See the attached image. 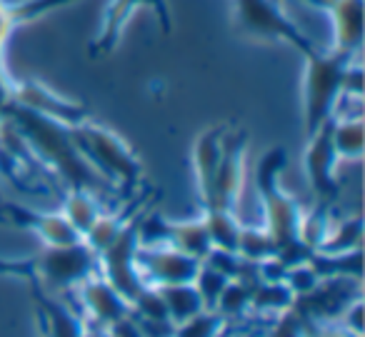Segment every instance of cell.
<instances>
[{
  "label": "cell",
  "mask_w": 365,
  "mask_h": 337,
  "mask_svg": "<svg viewBox=\"0 0 365 337\" xmlns=\"http://www.w3.org/2000/svg\"><path fill=\"white\" fill-rule=\"evenodd\" d=\"M360 237H363V217L350 215L345 217L340 225H330L328 237L315 252H350L360 247Z\"/></svg>",
  "instance_id": "cb8c5ba5"
},
{
  "label": "cell",
  "mask_w": 365,
  "mask_h": 337,
  "mask_svg": "<svg viewBox=\"0 0 365 337\" xmlns=\"http://www.w3.org/2000/svg\"><path fill=\"white\" fill-rule=\"evenodd\" d=\"M73 292L78 295V302H81L78 312H81L86 322H96V325L108 327L118 317L130 312V305H128L125 297L101 275H93L91 280L78 285Z\"/></svg>",
  "instance_id": "4fadbf2b"
},
{
  "label": "cell",
  "mask_w": 365,
  "mask_h": 337,
  "mask_svg": "<svg viewBox=\"0 0 365 337\" xmlns=\"http://www.w3.org/2000/svg\"><path fill=\"white\" fill-rule=\"evenodd\" d=\"M6 118L13 125V130L26 142L28 152L41 162L43 167L51 170L53 177H61L66 187H86L93 192L113 190L83 157L73 140L71 128L61 125L56 120L31 113L21 105H8Z\"/></svg>",
  "instance_id": "6da1fadb"
},
{
  "label": "cell",
  "mask_w": 365,
  "mask_h": 337,
  "mask_svg": "<svg viewBox=\"0 0 365 337\" xmlns=\"http://www.w3.org/2000/svg\"><path fill=\"white\" fill-rule=\"evenodd\" d=\"M225 138H228V125H215L203 130L195 138L193 145V170H195V187H198L200 205H205L210 197V187H213L215 170L223 157Z\"/></svg>",
  "instance_id": "2e32d148"
},
{
  "label": "cell",
  "mask_w": 365,
  "mask_h": 337,
  "mask_svg": "<svg viewBox=\"0 0 365 337\" xmlns=\"http://www.w3.org/2000/svg\"><path fill=\"white\" fill-rule=\"evenodd\" d=\"M245 145H248V130L228 133L223 147V157L215 170L210 197L203 205V210H228L235 212L238 205V192L243 187V172H245Z\"/></svg>",
  "instance_id": "8fae6325"
},
{
  "label": "cell",
  "mask_w": 365,
  "mask_h": 337,
  "mask_svg": "<svg viewBox=\"0 0 365 337\" xmlns=\"http://www.w3.org/2000/svg\"><path fill=\"white\" fill-rule=\"evenodd\" d=\"M333 147L338 152L340 162H355L363 157L365 147V125L360 113L353 118L348 115H335L333 118Z\"/></svg>",
  "instance_id": "ac0fdd59"
},
{
  "label": "cell",
  "mask_w": 365,
  "mask_h": 337,
  "mask_svg": "<svg viewBox=\"0 0 365 337\" xmlns=\"http://www.w3.org/2000/svg\"><path fill=\"white\" fill-rule=\"evenodd\" d=\"M103 205L98 200V192L86 190V187H66L63 195V215L66 220L81 232V237L91 230L93 222L101 217Z\"/></svg>",
  "instance_id": "e0dca14e"
},
{
  "label": "cell",
  "mask_w": 365,
  "mask_h": 337,
  "mask_svg": "<svg viewBox=\"0 0 365 337\" xmlns=\"http://www.w3.org/2000/svg\"><path fill=\"white\" fill-rule=\"evenodd\" d=\"M285 167H288V152L283 147H270L255 167V190H258L260 207H263V227L278 242V250L303 242L300 222H303L305 210L288 190H283L280 177Z\"/></svg>",
  "instance_id": "277c9868"
},
{
  "label": "cell",
  "mask_w": 365,
  "mask_h": 337,
  "mask_svg": "<svg viewBox=\"0 0 365 337\" xmlns=\"http://www.w3.org/2000/svg\"><path fill=\"white\" fill-rule=\"evenodd\" d=\"M310 335H313V337H363V335H355V332H350L348 327L340 325L338 320L313 325V327H310Z\"/></svg>",
  "instance_id": "83f0119b"
},
{
  "label": "cell",
  "mask_w": 365,
  "mask_h": 337,
  "mask_svg": "<svg viewBox=\"0 0 365 337\" xmlns=\"http://www.w3.org/2000/svg\"><path fill=\"white\" fill-rule=\"evenodd\" d=\"M305 6L328 13L333 21L335 51L358 58L363 51V0H303Z\"/></svg>",
  "instance_id": "5bb4252c"
},
{
  "label": "cell",
  "mask_w": 365,
  "mask_h": 337,
  "mask_svg": "<svg viewBox=\"0 0 365 337\" xmlns=\"http://www.w3.org/2000/svg\"><path fill=\"white\" fill-rule=\"evenodd\" d=\"M135 320L143 330V337H173V332H175V325L170 320H140V317H135Z\"/></svg>",
  "instance_id": "4316f807"
},
{
  "label": "cell",
  "mask_w": 365,
  "mask_h": 337,
  "mask_svg": "<svg viewBox=\"0 0 365 337\" xmlns=\"http://www.w3.org/2000/svg\"><path fill=\"white\" fill-rule=\"evenodd\" d=\"M36 300L38 320L46 337H86V320L78 310L58 300L56 292H48L36 280H28Z\"/></svg>",
  "instance_id": "9a60e30c"
},
{
  "label": "cell",
  "mask_w": 365,
  "mask_h": 337,
  "mask_svg": "<svg viewBox=\"0 0 365 337\" xmlns=\"http://www.w3.org/2000/svg\"><path fill=\"white\" fill-rule=\"evenodd\" d=\"M0 225H3V215H0Z\"/></svg>",
  "instance_id": "d6a6232c"
},
{
  "label": "cell",
  "mask_w": 365,
  "mask_h": 337,
  "mask_svg": "<svg viewBox=\"0 0 365 337\" xmlns=\"http://www.w3.org/2000/svg\"><path fill=\"white\" fill-rule=\"evenodd\" d=\"M233 13L238 31L253 41L285 43L300 56L315 48V43L285 16L280 0H233Z\"/></svg>",
  "instance_id": "8992f818"
},
{
  "label": "cell",
  "mask_w": 365,
  "mask_h": 337,
  "mask_svg": "<svg viewBox=\"0 0 365 337\" xmlns=\"http://www.w3.org/2000/svg\"><path fill=\"white\" fill-rule=\"evenodd\" d=\"M163 295V302L168 307V317L173 325L188 320V317L198 315L200 310H205L203 297L195 290L193 282H178V285H160L158 287Z\"/></svg>",
  "instance_id": "ffe728a7"
},
{
  "label": "cell",
  "mask_w": 365,
  "mask_h": 337,
  "mask_svg": "<svg viewBox=\"0 0 365 337\" xmlns=\"http://www.w3.org/2000/svg\"><path fill=\"white\" fill-rule=\"evenodd\" d=\"M198 257L185 255L170 245H138L135 265L145 285H178L193 282L200 270Z\"/></svg>",
  "instance_id": "30bf717a"
},
{
  "label": "cell",
  "mask_w": 365,
  "mask_h": 337,
  "mask_svg": "<svg viewBox=\"0 0 365 337\" xmlns=\"http://www.w3.org/2000/svg\"><path fill=\"white\" fill-rule=\"evenodd\" d=\"M73 3L76 0H21V3H11V16L18 28L23 23L38 21V18L48 16V13H56L66 6H73ZM138 8H148L155 16L163 36H170L173 16L168 0H113L110 8L106 11V18H103L101 31H98L96 41L91 46L93 56H106V53H110L120 43L123 31H125L128 21H130V16Z\"/></svg>",
  "instance_id": "5b68a950"
},
{
  "label": "cell",
  "mask_w": 365,
  "mask_h": 337,
  "mask_svg": "<svg viewBox=\"0 0 365 337\" xmlns=\"http://www.w3.org/2000/svg\"><path fill=\"white\" fill-rule=\"evenodd\" d=\"M110 332V337H143V330L138 325V320L133 317V312H125L123 317H118L115 322L106 327Z\"/></svg>",
  "instance_id": "484cf974"
},
{
  "label": "cell",
  "mask_w": 365,
  "mask_h": 337,
  "mask_svg": "<svg viewBox=\"0 0 365 337\" xmlns=\"http://www.w3.org/2000/svg\"><path fill=\"white\" fill-rule=\"evenodd\" d=\"M203 220H205V227H208V235H210L213 247L235 252L240 227H243V222L238 220V215H235V212H228V210H203Z\"/></svg>",
  "instance_id": "44dd1931"
},
{
  "label": "cell",
  "mask_w": 365,
  "mask_h": 337,
  "mask_svg": "<svg viewBox=\"0 0 365 337\" xmlns=\"http://www.w3.org/2000/svg\"><path fill=\"white\" fill-rule=\"evenodd\" d=\"M233 322H228L218 310H200L198 315L188 317V320H182L175 325V332L173 337H220Z\"/></svg>",
  "instance_id": "603a6c76"
},
{
  "label": "cell",
  "mask_w": 365,
  "mask_h": 337,
  "mask_svg": "<svg viewBox=\"0 0 365 337\" xmlns=\"http://www.w3.org/2000/svg\"><path fill=\"white\" fill-rule=\"evenodd\" d=\"M0 215H3V225H16L36 232L46 242V247L76 245V242L83 240L81 232L66 220L63 212H41L26 205L0 200Z\"/></svg>",
  "instance_id": "7c38bea8"
},
{
  "label": "cell",
  "mask_w": 365,
  "mask_h": 337,
  "mask_svg": "<svg viewBox=\"0 0 365 337\" xmlns=\"http://www.w3.org/2000/svg\"><path fill=\"white\" fill-rule=\"evenodd\" d=\"M13 105L38 113V115L61 123L66 128H76L81 123L91 120V113L83 103L66 98L63 93L53 90L41 81H33V78H26V81L13 78Z\"/></svg>",
  "instance_id": "9c48e42d"
},
{
  "label": "cell",
  "mask_w": 365,
  "mask_h": 337,
  "mask_svg": "<svg viewBox=\"0 0 365 337\" xmlns=\"http://www.w3.org/2000/svg\"><path fill=\"white\" fill-rule=\"evenodd\" d=\"M303 123L305 135L335 118L343 105V81L358 58L343 51H320L318 46L303 56Z\"/></svg>",
  "instance_id": "3957f363"
},
{
  "label": "cell",
  "mask_w": 365,
  "mask_h": 337,
  "mask_svg": "<svg viewBox=\"0 0 365 337\" xmlns=\"http://www.w3.org/2000/svg\"><path fill=\"white\" fill-rule=\"evenodd\" d=\"M193 285H195V290L200 292V297H203V305L210 307V310H215L220 292H223V287L228 285V277H225L223 272L215 270V267L200 262V270H198V275H195Z\"/></svg>",
  "instance_id": "d4e9b609"
},
{
  "label": "cell",
  "mask_w": 365,
  "mask_h": 337,
  "mask_svg": "<svg viewBox=\"0 0 365 337\" xmlns=\"http://www.w3.org/2000/svg\"><path fill=\"white\" fill-rule=\"evenodd\" d=\"M6 125H8V118H6V113L0 110V140H3V133H6Z\"/></svg>",
  "instance_id": "4dcf8cb0"
},
{
  "label": "cell",
  "mask_w": 365,
  "mask_h": 337,
  "mask_svg": "<svg viewBox=\"0 0 365 337\" xmlns=\"http://www.w3.org/2000/svg\"><path fill=\"white\" fill-rule=\"evenodd\" d=\"M295 302V295L285 280H258L250 287V312L255 315H283Z\"/></svg>",
  "instance_id": "d6986e66"
},
{
  "label": "cell",
  "mask_w": 365,
  "mask_h": 337,
  "mask_svg": "<svg viewBox=\"0 0 365 337\" xmlns=\"http://www.w3.org/2000/svg\"><path fill=\"white\" fill-rule=\"evenodd\" d=\"M86 337H110V332L96 322H86Z\"/></svg>",
  "instance_id": "f546056e"
},
{
  "label": "cell",
  "mask_w": 365,
  "mask_h": 337,
  "mask_svg": "<svg viewBox=\"0 0 365 337\" xmlns=\"http://www.w3.org/2000/svg\"><path fill=\"white\" fill-rule=\"evenodd\" d=\"M31 260L33 275L28 280H36L48 292H73L78 285L98 275V255L83 240L76 245L46 247Z\"/></svg>",
  "instance_id": "52a82bcc"
},
{
  "label": "cell",
  "mask_w": 365,
  "mask_h": 337,
  "mask_svg": "<svg viewBox=\"0 0 365 337\" xmlns=\"http://www.w3.org/2000/svg\"><path fill=\"white\" fill-rule=\"evenodd\" d=\"M13 28H16V23H13L11 16V3L0 0V63H3V48H6V41L13 33Z\"/></svg>",
  "instance_id": "f1b7e54d"
},
{
  "label": "cell",
  "mask_w": 365,
  "mask_h": 337,
  "mask_svg": "<svg viewBox=\"0 0 365 337\" xmlns=\"http://www.w3.org/2000/svg\"><path fill=\"white\" fill-rule=\"evenodd\" d=\"M220 337H233V325H230L228 330H225V332H223V335H220Z\"/></svg>",
  "instance_id": "1f68e13d"
},
{
  "label": "cell",
  "mask_w": 365,
  "mask_h": 337,
  "mask_svg": "<svg viewBox=\"0 0 365 337\" xmlns=\"http://www.w3.org/2000/svg\"><path fill=\"white\" fill-rule=\"evenodd\" d=\"M338 152L333 147V118L315 133L308 135V147L303 152L305 177L310 182V190L315 195V205L333 207L340 197V180L335 175L338 167Z\"/></svg>",
  "instance_id": "ba28073f"
},
{
  "label": "cell",
  "mask_w": 365,
  "mask_h": 337,
  "mask_svg": "<svg viewBox=\"0 0 365 337\" xmlns=\"http://www.w3.org/2000/svg\"><path fill=\"white\" fill-rule=\"evenodd\" d=\"M73 140L78 150L88 160V165L113 187L125 195L140 187L143 182V165L130 145L118 135L115 130L101 125L96 120H86L81 125L71 128Z\"/></svg>",
  "instance_id": "7a4b0ae2"
},
{
  "label": "cell",
  "mask_w": 365,
  "mask_h": 337,
  "mask_svg": "<svg viewBox=\"0 0 365 337\" xmlns=\"http://www.w3.org/2000/svg\"><path fill=\"white\" fill-rule=\"evenodd\" d=\"M243 260L248 262H265V260H273L278 255V242L273 240L265 227H240V235H238V247H235Z\"/></svg>",
  "instance_id": "7402d4cb"
}]
</instances>
